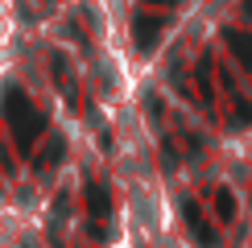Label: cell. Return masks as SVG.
<instances>
[{"instance_id": "obj_1", "label": "cell", "mask_w": 252, "mask_h": 248, "mask_svg": "<svg viewBox=\"0 0 252 248\" xmlns=\"http://www.w3.org/2000/svg\"><path fill=\"white\" fill-rule=\"evenodd\" d=\"M4 116H8V128H13V141L21 153H29L41 137V128H46V116L29 103V95L21 87H8L4 91Z\"/></svg>"}, {"instance_id": "obj_2", "label": "cell", "mask_w": 252, "mask_h": 248, "mask_svg": "<svg viewBox=\"0 0 252 248\" xmlns=\"http://www.w3.org/2000/svg\"><path fill=\"white\" fill-rule=\"evenodd\" d=\"M165 21L161 17H149V13H141L132 21V33H136V50H145V54H149V50L157 46V29H161Z\"/></svg>"}, {"instance_id": "obj_3", "label": "cell", "mask_w": 252, "mask_h": 248, "mask_svg": "<svg viewBox=\"0 0 252 248\" xmlns=\"http://www.w3.org/2000/svg\"><path fill=\"white\" fill-rule=\"evenodd\" d=\"M182 219L190 223V232H194V240H198V244H207V248L215 244V232H211V227H207V219H203V211H198V203H190V199L182 203Z\"/></svg>"}, {"instance_id": "obj_4", "label": "cell", "mask_w": 252, "mask_h": 248, "mask_svg": "<svg viewBox=\"0 0 252 248\" xmlns=\"http://www.w3.org/2000/svg\"><path fill=\"white\" fill-rule=\"evenodd\" d=\"M87 211H91V219H95V223L112 211V199H108V190H103L99 182H87Z\"/></svg>"}, {"instance_id": "obj_5", "label": "cell", "mask_w": 252, "mask_h": 248, "mask_svg": "<svg viewBox=\"0 0 252 248\" xmlns=\"http://www.w3.org/2000/svg\"><path fill=\"white\" fill-rule=\"evenodd\" d=\"M227 50L252 70V33H244V29H227Z\"/></svg>"}, {"instance_id": "obj_6", "label": "cell", "mask_w": 252, "mask_h": 248, "mask_svg": "<svg viewBox=\"0 0 252 248\" xmlns=\"http://www.w3.org/2000/svg\"><path fill=\"white\" fill-rule=\"evenodd\" d=\"M215 211H219V219H232L236 215V203H232V190H227V186L215 190Z\"/></svg>"}, {"instance_id": "obj_7", "label": "cell", "mask_w": 252, "mask_h": 248, "mask_svg": "<svg viewBox=\"0 0 252 248\" xmlns=\"http://www.w3.org/2000/svg\"><path fill=\"white\" fill-rule=\"evenodd\" d=\"M58 157H62V137H54V141L46 145V153H41V157H37V170H46V165H54Z\"/></svg>"}]
</instances>
